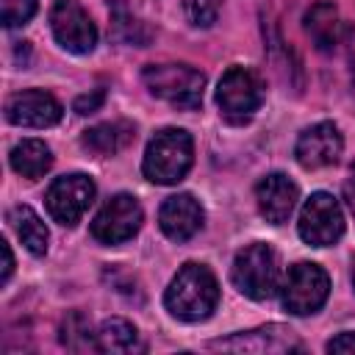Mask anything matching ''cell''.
Listing matches in <instances>:
<instances>
[{
    "mask_svg": "<svg viewBox=\"0 0 355 355\" xmlns=\"http://www.w3.org/2000/svg\"><path fill=\"white\" fill-rule=\"evenodd\" d=\"M219 302V283L205 263H183L178 275L169 280L164 305L175 319L202 322Z\"/></svg>",
    "mask_w": 355,
    "mask_h": 355,
    "instance_id": "6da1fadb",
    "label": "cell"
},
{
    "mask_svg": "<svg viewBox=\"0 0 355 355\" xmlns=\"http://www.w3.org/2000/svg\"><path fill=\"white\" fill-rule=\"evenodd\" d=\"M191 161H194L191 136L183 128H164L150 139L144 150L141 172L147 180L158 186H172L186 178V172L191 169Z\"/></svg>",
    "mask_w": 355,
    "mask_h": 355,
    "instance_id": "7a4b0ae2",
    "label": "cell"
},
{
    "mask_svg": "<svg viewBox=\"0 0 355 355\" xmlns=\"http://www.w3.org/2000/svg\"><path fill=\"white\" fill-rule=\"evenodd\" d=\"M230 277H233V286L244 297H250V300H269L280 288L277 252L269 244H263V241L247 244L244 250L236 252Z\"/></svg>",
    "mask_w": 355,
    "mask_h": 355,
    "instance_id": "3957f363",
    "label": "cell"
},
{
    "mask_svg": "<svg viewBox=\"0 0 355 355\" xmlns=\"http://www.w3.org/2000/svg\"><path fill=\"white\" fill-rule=\"evenodd\" d=\"M153 97L175 108H197L205 92V75L189 64H150L141 72Z\"/></svg>",
    "mask_w": 355,
    "mask_h": 355,
    "instance_id": "277c9868",
    "label": "cell"
},
{
    "mask_svg": "<svg viewBox=\"0 0 355 355\" xmlns=\"http://www.w3.org/2000/svg\"><path fill=\"white\" fill-rule=\"evenodd\" d=\"M330 294V277L319 263H294L280 286V302L294 316L316 313Z\"/></svg>",
    "mask_w": 355,
    "mask_h": 355,
    "instance_id": "5b68a950",
    "label": "cell"
},
{
    "mask_svg": "<svg viewBox=\"0 0 355 355\" xmlns=\"http://www.w3.org/2000/svg\"><path fill=\"white\" fill-rule=\"evenodd\" d=\"M300 239L311 247H330L344 236V211L327 191H313L300 211Z\"/></svg>",
    "mask_w": 355,
    "mask_h": 355,
    "instance_id": "8992f818",
    "label": "cell"
},
{
    "mask_svg": "<svg viewBox=\"0 0 355 355\" xmlns=\"http://www.w3.org/2000/svg\"><path fill=\"white\" fill-rule=\"evenodd\" d=\"M263 100L261 78L247 67H230L216 86V105L230 122L250 119Z\"/></svg>",
    "mask_w": 355,
    "mask_h": 355,
    "instance_id": "52a82bcc",
    "label": "cell"
},
{
    "mask_svg": "<svg viewBox=\"0 0 355 355\" xmlns=\"http://www.w3.org/2000/svg\"><path fill=\"white\" fill-rule=\"evenodd\" d=\"M94 180L83 172H72V175H64V178H55L47 189V197H44V205H47V214L64 225V227H72L80 222V216L89 211V205L94 202Z\"/></svg>",
    "mask_w": 355,
    "mask_h": 355,
    "instance_id": "ba28073f",
    "label": "cell"
},
{
    "mask_svg": "<svg viewBox=\"0 0 355 355\" xmlns=\"http://www.w3.org/2000/svg\"><path fill=\"white\" fill-rule=\"evenodd\" d=\"M144 211L136 197L130 194H114L103 202V208L92 219V236L100 244H122L133 239L141 227Z\"/></svg>",
    "mask_w": 355,
    "mask_h": 355,
    "instance_id": "9c48e42d",
    "label": "cell"
},
{
    "mask_svg": "<svg viewBox=\"0 0 355 355\" xmlns=\"http://www.w3.org/2000/svg\"><path fill=\"white\" fill-rule=\"evenodd\" d=\"M50 28L55 42L75 55H86L97 44V25L78 0H55L50 11Z\"/></svg>",
    "mask_w": 355,
    "mask_h": 355,
    "instance_id": "30bf717a",
    "label": "cell"
},
{
    "mask_svg": "<svg viewBox=\"0 0 355 355\" xmlns=\"http://www.w3.org/2000/svg\"><path fill=\"white\" fill-rule=\"evenodd\" d=\"M344 139L333 122H316L305 128L294 144V158L302 169H324L341 158Z\"/></svg>",
    "mask_w": 355,
    "mask_h": 355,
    "instance_id": "8fae6325",
    "label": "cell"
},
{
    "mask_svg": "<svg viewBox=\"0 0 355 355\" xmlns=\"http://www.w3.org/2000/svg\"><path fill=\"white\" fill-rule=\"evenodd\" d=\"M61 114H64L61 103L42 89L17 92L6 103V119L19 128H50L61 119Z\"/></svg>",
    "mask_w": 355,
    "mask_h": 355,
    "instance_id": "7c38bea8",
    "label": "cell"
},
{
    "mask_svg": "<svg viewBox=\"0 0 355 355\" xmlns=\"http://www.w3.org/2000/svg\"><path fill=\"white\" fill-rule=\"evenodd\" d=\"M255 200H258V211L266 222L272 225H283L288 222V216L294 214L297 208V200H300V189L297 183L283 175V172H272L266 178L258 180L255 186Z\"/></svg>",
    "mask_w": 355,
    "mask_h": 355,
    "instance_id": "4fadbf2b",
    "label": "cell"
},
{
    "mask_svg": "<svg viewBox=\"0 0 355 355\" xmlns=\"http://www.w3.org/2000/svg\"><path fill=\"white\" fill-rule=\"evenodd\" d=\"M205 222L202 205L191 194H172L158 211V225L172 241H189Z\"/></svg>",
    "mask_w": 355,
    "mask_h": 355,
    "instance_id": "5bb4252c",
    "label": "cell"
},
{
    "mask_svg": "<svg viewBox=\"0 0 355 355\" xmlns=\"http://www.w3.org/2000/svg\"><path fill=\"white\" fill-rule=\"evenodd\" d=\"M211 349H227V352H288V349H302V344L294 338L291 330L280 324L236 333L233 338H219L211 344Z\"/></svg>",
    "mask_w": 355,
    "mask_h": 355,
    "instance_id": "9a60e30c",
    "label": "cell"
},
{
    "mask_svg": "<svg viewBox=\"0 0 355 355\" xmlns=\"http://www.w3.org/2000/svg\"><path fill=\"white\" fill-rule=\"evenodd\" d=\"M344 22L333 3H316L305 11V33L311 36L313 47L322 53H333L344 39Z\"/></svg>",
    "mask_w": 355,
    "mask_h": 355,
    "instance_id": "2e32d148",
    "label": "cell"
},
{
    "mask_svg": "<svg viewBox=\"0 0 355 355\" xmlns=\"http://www.w3.org/2000/svg\"><path fill=\"white\" fill-rule=\"evenodd\" d=\"M8 161H11V169L17 175L36 180L53 166V153L42 139H22L19 144H14Z\"/></svg>",
    "mask_w": 355,
    "mask_h": 355,
    "instance_id": "e0dca14e",
    "label": "cell"
},
{
    "mask_svg": "<svg viewBox=\"0 0 355 355\" xmlns=\"http://www.w3.org/2000/svg\"><path fill=\"white\" fill-rule=\"evenodd\" d=\"M97 349L100 352H116V355H128V352H141L144 344L139 338V330L128 322V319H105L97 330Z\"/></svg>",
    "mask_w": 355,
    "mask_h": 355,
    "instance_id": "ac0fdd59",
    "label": "cell"
},
{
    "mask_svg": "<svg viewBox=\"0 0 355 355\" xmlns=\"http://www.w3.org/2000/svg\"><path fill=\"white\" fill-rule=\"evenodd\" d=\"M8 222H11L14 233L19 236V241L25 244L28 252H33V255H44V252H47L50 233H47L42 216H39L33 208H28V205H17V208H11Z\"/></svg>",
    "mask_w": 355,
    "mask_h": 355,
    "instance_id": "d6986e66",
    "label": "cell"
},
{
    "mask_svg": "<svg viewBox=\"0 0 355 355\" xmlns=\"http://www.w3.org/2000/svg\"><path fill=\"white\" fill-rule=\"evenodd\" d=\"M130 139H133V125H128V122H103V125L89 128L80 141H83L86 150H92L97 155H114Z\"/></svg>",
    "mask_w": 355,
    "mask_h": 355,
    "instance_id": "ffe728a7",
    "label": "cell"
},
{
    "mask_svg": "<svg viewBox=\"0 0 355 355\" xmlns=\"http://www.w3.org/2000/svg\"><path fill=\"white\" fill-rule=\"evenodd\" d=\"M61 344L67 349H75V352L97 349V333H92V324L80 311H69L64 316V322H61Z\"/></svg>",
    "mask_w": 355,
    "mask_h": 355,
    "instance_id": "44dd1931",
    "label": "cell"
},
{
    "mask_svg": "<svg viewBox=\"0 0 355 355\" xmlns=\"http://www.w3.org/2000/svg\"><path fill=\"white\" fill-rule=\"evenodd\" d=\"M222 0H183V14L194 28H208L216 22Z\"/></svg>",
    "mask_w": 355,
    "mask_h": 355,
    "instance_id": "7402d4cb",
    "label": "cell"
},
{
    "mask_svg": "<svg viewBox=\"0 0 355 355\" xmlns=\"http://www.w3.org/2000/svg\"><path fill=\"white\" fill-rule=\"evenodd\" d=\"M36 14V0H0V19L6 28L25 25Z\"/></svg>",
    "mask_w": 355,
    "mask_h": 355,
    "instance_id": "603a6c76",
    "label": "cell"
},
{
    "mask_svg": "<svg viewBox=\"0 0 355 355\" xmlns=\"http://www.w3.org/2000/svg\"><path fill=\"white\" fill-rule=\"evenodd\" d=\"M327 352L352 355V352H355V333H352V330H344V333H338L336 338H330V341H327Z\"/></svg>",
    "mask_w": 355,
    "mask_h": 355,
    "instance_id": "cb8c5ba5",
    "label": "cell"
},
{
    "mask_svg": "<svg viewBox=\"0 0 355 355\" xmlns=\"http://www.w3.org/2000/svg\"><path fill=\"white\" fill-rule=\"evenodd\" d=\"M103 100H105V94H103V89H97V92H92V94H80L72 108L86 116V114H94V111L103 105Z\"/></svg>",
    "mask_w": 355,
    "mask_h": 355,
    "instance_id": "d4e9b609",
    "label": "cell"
},
{
    "mask_svg": "<svg viewBox=\"0 0 355 355\" xmlns=\"http://www.w3.org/2000/svg\"><path fill=\"white\" fill-rule=\"evenodd\" d=\"M0 250H3V275H0V283H8V277L14 272V255H11L8 241H0Z\"/></svg>",
    "mask_w": 355,
    "mask_h": 355,
    "instance_id": "484cf974",
    "label": "cell"
},
{
    "mask_svg": "<svg viewBox=\"0 0 355 355\" xmlns=\"http://www.w3.org/2000/svg\"><path fill=\"white\" fill-rule=\"evenodd\" d=\"M341 44H347V61H349V69L355 75V28H344Z\"/></svg>",
    "mask_w": 355,
    "mask_h": 355,
    "instance_id": "4316f807",
    "label": "cell"
},
{
    "mask_svg": "<svg viewBox=\"0 0 355 355\" xmlns=\"http://www.w3.org/2000/svg\"><path fill=\"white\" fill-rule=\"evenodd\" d=\"M352 286H355V258H352Z\"/></svg>",
    "mask_w": 355,
    "mask_h": 355,
    "instance_id": "83f0119b",
    "label": "cell"
}]
</instances>
